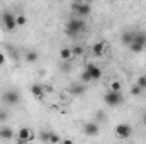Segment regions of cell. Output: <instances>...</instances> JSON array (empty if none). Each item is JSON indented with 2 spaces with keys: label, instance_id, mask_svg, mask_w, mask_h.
Here are the masks:
<instances>
[{
  "label": "cell",
  "instance_id": "1",
  "mask_svg": "<svg viewBox=\"0 0 146 144\" xmlns=\"http://www.w3.org/2000/svg\"><path fill=\"white\" fill-rule=\"evenodd\" d=\"M87 31V22L83 20V17H78V19H70L65 26V32L70 39H78L80 34H83Z\"/></svg>",
  "mask_w": 146,
  "mask_h": 144
},
{
  "label": "cell",
  "instance_id": "2",
  "mask_svg": "<svg viewBox=\"0 0 146 144\" xmlns=\"http://www.w3.org/2000/svg\"><path fill=\"white\" fill-rule=\"evenodd\" d=\"M124 102V97L121 92H115V90H109L106 95H104V104L109 105V107H121Z\"/></svg>",
  "mask_w": 146,
  "mask_h": 144
},
{
  "label": "cell",
  "instance_id": "3",
  "mask_svg": "<svg viewBox=\"0 0 146 144\" xmlns=\"http://www.w3.org/2000/svg\"><path fill=\"white\" fill-rule=\"evenodd\" d=\"M2 102L5 105H9V107H14V105H17L21 102V93L17 90H14V88H9V90H5L2 93Z\"/></svg>",
  "mask_w": 146,
  "mask_h": 144
},
{
  "label": "cell",
  "instance_id": "4",
  "mask_svg": "<svg viewBox=\"0 0 146 144\" xmlns=\"http://www.w3.org/2000/svg\"><path fill=\"white\" fill-rule=\"evenodd\" d=\"M2 24L5 27V31L12 32L17 29V22H15V14H12V10H3L2 12Z\"/></svg>",
  "mask_w": 146,
  "mask_h": 144
},
{
  "label": "cell",
  "instance_id": "5",
  "mask_svg": "<svg viewBox=\"0 0 146 144\" xmlns=\"http://www.w3.org/2000/svg\"><path fill=\"white\" fill-rule=\"evenodd\" d=\"M72 10L78 17H87L92 9H90V3L87 2H72Z\"/></svg>",
  "mask_w": 146,
  "mask_h": 144
},
{
  "label": "cell",
  "instance_id": "6",
  "mask_svg": "<svg viewBox=\"0 0 146 144\" xmlns=\"http://www.w3.org/2000/svg\"><path fill=\"white\" fill-rule=\"evenodd\" d=\"M115 136L119 137V139H127V137H131V134H133V127L129 126V124H126V122H121V124H117L115 126Z\"/></svg>",
  "mask_w": 146,
  "mask_h": 144
},
{
  "label": "cell",
  "instance_id": "7",
  "mask_svg": "<svg viewBox=\"0 0 146 144\" xmlns=\"http://www.w3.org/2000/svg\"><path fill=\"white\" fill-rule=\"evenodd\" d=\"M99 132H100V124H99L97 120L87 122V124L83 126V134L88 136V137H95V136H99Z\"/></svg>",
  "mask_w": 146,
  "mask_h": 144
},
{
  "label": "cell",
  "instance_id": "8",
  "mask_svg": "<svg viewBox=\"0 0 146 144\" xmlns=\"http://www.w3.org/2000/svg\"><path fill=\"white\" fill-rule=\"evenodd\" d=\"M68 92L72 93L73 97H82L85 92H87V83L83 81H78V83H72L68 87Z\"/></svg>",
  "mask_w": 146,
  "mask_h": 144
},
{
  "label": "cell",
  "instance_id": "9",
  "mask_svg": "<svg viewBox=\"0 0 146 144\" xmlns=\"http://www.w3.org/2000/svg\"><path fill=\"white\" fill-rule=\"evenodd\" d=\"M33 139H34L33 129H29V127L19 129V134H17V141H19V143H29V141H33Z\"/></svg>",
  "mask_w": 146,
  "mask_h": 144
},
{
  "label": "cell",
  "instance_id": "10",
  "mask_svg": "<svg viewBox=\"0 0 146 144\" xmlns=\"http://www.w3.org/2000/svg\"><path fill=\"white\" fill-rule=\"evenodd\" d=\"M85 71H88V75L92 76V81H95V80H100V78H102V70H100L97 65H94V63H87Z\"/></svg>",
  "mask_w": 146,
  "mask_h": 144
},
{
  "label": "cell",
  "instance_id": "11",
  "mask_svg": "<svg viewBox=\"0 0 146 144\" xmlns=\"http://www.w3.org/2000/svg\"><path fill=\"white\" fill-rule=\"evenodd\" d=\"M12 137H14V129L9 127V126H5V124H2V126H0V139L10 141Z\"/></svg>",
  "mask_w": 146,
  "mask_h": 144
},
{
  "label": "cell",
  "instance_id": "12",
  "mask_svg": "<svg viewBox=\"0 0 146 144\" xmlns=\"http://www.w3.org/2000/svg\"><path fill=\"white\" fill-rule=\"evenodd\" d=\"M133 41H134V31H126V32L121 34V42H122L124 46L129 48V44H131Z\"/></svg>",
  "mask_w": 146,
  "mask_h": 144
},
{
  "label": "cell",
  "instance_id": "13",
  "mask_svg": "<svg viewBox=\"0 0 146 144\" xmlns=\"http://www.w3.org/2000/svg\"><path fill=\"white\" fill-rule=\"evenodd\" d=\"M44 87L42 85H39V83H34V85H31V93L34 95V97H37V98H41L42 95H44Z\"/></svg>",
  "mask_w": 146,
  "mask_h": 144
},
{
  "label": "cell",
  "instance_id": "14",
  "mask_svg": "<svg viewBox=\"0 0 146 144\" xmlns=\"http://www.w3.org/2000/svg\"><path fill=\"white\" fill-rule=\"evenodd\" d=\"M134 42H139L146 48V32L145 31H134Z\"/></svg>",
  "mask_w": 146,
  "mask_h": 144
},
{
  "label": "cell",
  "instance_id": "15",
  "mask_svg": "<svg viewBox=\"0 0 146 144\" xmlns=\"http://www.w3.org/2000/svg\"><path fill=\"white\" fill-rule=\"evenodd\" d=\"M37 59H39V53H37L36 49H29L26 53V61L27 63H36Z\"/></svg>",
  "mask_w": 146,
  "mask_h": 144
},
{
  "label": "cell",
  "instance_id": "16",
  "mask_svg": "<svg viewBox=\"0 0 146 144\" xmlns=\"http://www.w3.org/2000/svg\"><path fill=\"white\" fill-rule=\"evenodd\" d=\"M60 58H61L63 61H70L73 58L72 48H61V49H60Z\"/></svg>",
  "mask_w": 146,
  "mask_h": 144
},
{
  "label": "cell",
  "instance_id": "17",
  "mask_svg": "<svg viewBox=\"0 0 146 144\" xmlns=\"http://www.w3.org/2000/svg\"><path fill=\"white\" fill-rule=\"evenodd\" d=\"M104 48H106V44H104V42H95V44L92 46V54H94V56H102Z\"/></svg>",
  "mask_w": 146,
  "mask_h": 144
},
{
  "label": "cell",
  "instance_id": "18",
  "mask_svg": "<svg viewBox=\"0 0 146 144\" xmlns=\"http://www.w3.org/2000/svg\"><path fill=\"white\" fill-rule=\"evenodd\" d=\"M83 53H85V48H83L82 44H75V46L72 48V54H73V58H75V56H82Z\"/></svg>",
  "mask_w": 146,
  "mask_h": 144
},
{
  "label": "cell",
  "instance_id": "19",
  "mask_svg": "<svg viewBox=\"0 0 146 144\" xmlns=\"http://www.w3.org/2000/svg\"><path fill=\"white\" fill-rule=\"evenodd\" d=\"M129 49H131L133 53L138 54V53H143V51H145V46H141L139 42H134V41H133V42L129 44Z\"/></svg>",
  "mask_w": 146,
  "mask_h": 144
},
{
  "label": "cell",
  "instance_id": "20",
  "mask_svg": "<svg viewBox=\"0 0 146 144\" xmlns=\"http://www.w3.org/2000/svg\"><path fill=\"white\" fill-rule=\"evenodd\" d=\"M15 22H17V27H22L27 24V17L24 14H19V15H15Z\"/></svg>",
  "mask_w": 146,
  "mask_h": 144
},
{
  "label": "cell",
  "instance_id": "21",
  "mask_svg": "<svg viewBox=\"0 0 146 144\" xmlns=\"http://www.w3.org/2000/svg\"><path fill=\"white\" fill-rule=\"evenodd\" d=\"M9 115H10V114H9V110L5 107L0 108V124H5V122L9 120Z\"/></svg>",
  "mask_w": 146,
  "mask_h": 144
},
{
  "label": "cell",
  "instance_id": "22",
  "mask_svg": "<svg viewBox=\"0 0 146 144\" xmlns=\"http://www.w3.org/2000/svg\"><path fill=\"white\" fill-rule=\"evenodd\" d=\"M95 120H97L99 124L106 122V112H104V110H97V112H95Z\"/></svg>",
  "mask_w": 146,
  "mask_h": 144
},
{
  "label": "cell",
  "instance_id": "23",
  "mask_svg": "<svg viewBox=\"0 0 146 144\" xmlns=\"http://www.w3.org/2000/svg\"><path fill=\"white\" fill-rule=\"evenodd\" d=\"M80 81H83V83H90V81H92V76L88 75V71L83 70V73L80 75Z\"/></svg>",
  "mask_w": 146,
  "mask_h": 144
},
{
  "label": "cell",
  "instance_id": "24",
  "mask_svg": "<svg viewBox=\"0 0 146 144\" xmlns=\"http://www.w3.org/2000/svg\"><path fill=\"white\" fill-rule=\"evenodd\" d=\"M141 92H143V88H141L139 85H134V87L131 88V95H134V97H138V95H141Z\"/></svg>",
  "mask_w": 146,
  "mask_h": 144
},
{
  "label": "cell",
  "instance_id": "25",
  "mask_svg": "<svg viewBox=\"0 0 146 144\" xmlns=\"http://www.w3.org/2000/svg\"><path fill=\"white\" fill-rule=\"evenodd\" d=\"M49 136H51V131H46V132H41V134H39V139L49 143Z\"/></svg>",
  "mask_w": 146,
  "mask_h": 144
},
{
  "label": "cell",
  "instance_id": "26",
  "mask_svg": "<svg viewBox=\"0 0 146 144\" xmlns=\"http://www.w3.org/2000/svg\"><path fill=\"white\" fill-rule=\"evenodd\" d=\"M136 85H139V87H141L143 90H146V76H145V75L138 78V81H136Z\"/></svg>",
  "mask_w": 146,
  "mask_h": 144
},
{
  "label": "cell",
  "instance_id": "27",
  "mask_svg": "<svg viewBox=\"0 0 146 144\" xmlns=\"http://www.w3.org/2000/svg\"><path fill=\"white\" fill-rule=\"evenodd\" d=\"M60 141H61V137L56 136L54 132H51V136H49V143H60Z\"/></svg>",
  "mask_w": 146,
  "mask_h": 144
},
{
  "label": "cell",
  "instance_id": "28",
  "mask_svg": "<svg viewBox=\"0 0 146 144\" xmlns=\"http://www.w3.org/2000/svg\"><path fill=\"white\" fill-rule=\"evenodd\" d=\"M110 90L121 92V83H119V81H112V85H110Z\"/></svg>",
  "mask_w": 146,
  "mask_h": 144
},
{
  "label": "cell",
  "instance_id": "29",
  "mask_svg": "<svg viewBox=\"0 0 146 144\" xmlns=\"http://www.w3.org/2000/svg\"><path fill=\"white\" fill-rule=\"evenodd\" d=\"M5 61H7V58H5V54L0 51V66H3V65H5Z\"/></svg>",
  "mask_w": 146,
  "mask_h": 144
},
{
  "label": "cell",
  "instance_id": "30",
  "mask_svg": "<svg viewBox=\"0 0 146 144\" xmlns=\"http://www.w3.org/2000/svg\"><path fill=\"white\" fill-rule=\"evenodd\" d=\"M143 124H145V127H146V112L143 114Z\"/></svg>",
  "mask_w": 146,
  "mask_h": 144
},
{
  "label": "cell",
  "instance_id": "31",
  "mask_svg": "<svg viewBox=\"0 0 146 144\" xmlns=\"http://www.w3.org/2000/svg\"><path fill=\"white\" fill-rule=\"evenodd\" d=\"M83 2H87V3H90V2H94V0H83Z\"/></svg>",
  "mask_w": 146,
  "mask_h": 144
},
{
  "label": "cell",
  "instance_id": "32",
  "mask_svg": "<svg viewBox=\"0 0 146 144\" xmlns=\"http://www.w3.org/2000/svg\"><path fill=\"white\" fill-rule=\"evenodd\" d=\"M72 2H83V0H72Z\"/></svg>",
  "mask_w": 146,
  "mask_h": 144
}]
</instances>
